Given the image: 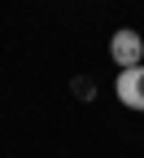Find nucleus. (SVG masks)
Listing matches in <instances>:
<instances>
[{
  "instance_id": "obj_3",
  "label": "nucleus",
  "mask_w": 144,
  "mask_h": 158,
  "mask_svg": "<svg viewBox=\"0 0 144 158\" xmlns=\"http://www.w3.org/2000/svg\"><path fill=\"white\" fill-rule=\"evenodd\" d=\"M70 88H74V97H79V101H92V97H96V84H92L88 75H79L74 84H70Z\"/></svg>"
},
{
  "instance_id": "obj_1",
  "label": "nucleus",
  "mask_w": 144,
  "mask_h": 158,
  "mask_svg": "<svg viewBox=\"0 0 144 158\" xmlns=\"http://www.w3.org/2000/svg\"><path fill=\"white\" fill-rule=\"evenodd\" d=\"M109 57H114V66H118V70L140 66V62H144V35L131 31V27L114 31V35H109Z\"/></svg>"
},
{
  "instance_id": "obj_2",
  "label": "nucleus",
  "mask_w": 144,
  "mask_h": 158,
  "mask_svg": "<svg viewBox=\"0 0 144 158\" xmlns=\"http://www.w3.org/2000/svg\"><path fill=\"white\" fill-rule=\"evenodd\" d=\"M118 101L127 110H144V62L131 66V70H118Z\"/></svg>"
}]
</instances>
